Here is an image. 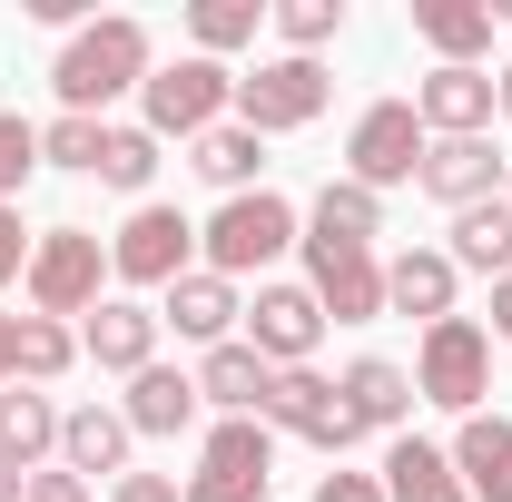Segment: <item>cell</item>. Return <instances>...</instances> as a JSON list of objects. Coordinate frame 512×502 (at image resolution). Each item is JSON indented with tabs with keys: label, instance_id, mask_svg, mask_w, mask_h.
<instances>
[{
	"label": "cell",
	"instance_id": "obj_1",
	"mask_svg": "<svg viewBox=\"0 0 512 502\" xmlns=\"http://www.w3.org/2000/svg\"><path fill=\"white\" fill-rule=\"evenodd\" d=\"M50 89H60V109H79V119H99L109 99H128V89H148V20H128V10H109V20L69 30V50L50 60Z\"/></svg>",
	"mask_w": 512,
	"mask_h": 502
},
{
	"label": "cell",
	"instance_id": "obj_2",
	"mask_svg": "<svg viewBox=\"0 0 512 502\" xmlns=\"http://www.w3.org/2000/svg\"><path fill=\"white\" fill-rule=\"evenodd\" d=\"M138 109H148V138H207V128H227V109H237V79H227V69L217 60H168V69H148V89H138Z\"/></svg>",
	"mask_w": 512,
	"mask_h": 502
},
{
	"label": "cell",
	"instance_id": "obj_3",
	"mask_svg": "<svg viewBox=\"0 0 512 502\" xmlns=\"http://www.w3.org/2000/svg\"><path fill=\"white\" fill-rule=\"evenodd\" d=\"M197 247H207V276H256V266H276V256L296 247V207L276 188H256V197H227L207 227H197Z\"/></svg>",
	"mask_w": 512,
	"mask_h": 502
},
{
	"label": "cell",
	"instance_id": "obj_4",
	"mask_svg": "<svg viewBox=\"0 0 512 502\" xmlns=\"http://www.w3.org/2000/svg\"><path fill=\"white\" fill-rule=\"evenodd\" d=\"M414 394H424V404H444V414H483V394H493V325H473V315L424 325Z\"/></svg>",
	"mask_w": 512,
	"mask_h": 502
},
{
	"label": "cell",
	"instance_id": "obj_5",
	"mask_svg": "<svg viewBox=\"0 0 512 502\" xmlns=\"http://www.w3.org/2000/svg\"><path fill=\"white\" fill-rule=\"evenodd\" d=\"M325 99H335V79H325L316 60H256L247 79H237V128H256V138H276V128H316Z\"/></svg>",
	"mask_w": 512,
	"mask_h": 502
},
{
	"label": "cell",
	"instance_id": "obj_6",
	"mask_svg": "<svg viewBox=\"0 0 512 502\" xmlns=\"http://www.w3.org/2000/svg\"><path fill=\"white\" fill-rule=\"evenodd\" d=\"M424 148H434V138L414 119V99H375V109L355 119V138H345V178L384 197V188H404V178L424 168Z\"/></svg>",
	"mask_w": 512,
	"mask_h": 502
},
{
	"label": "cell",
	"instance_id": "obj_7",
	"mask_svg": "<svg viewBox=\"0 0 512 502\" xmlns=\"http://www.w3.org/2000/svg\"><path fill=\"white\" fill-rule=\"evenodd\" d=\"M99 266H109V256H99L89 227H50V237L30 247V306L50 315V325H60V315H89L99 306Z\"/></svg>",
	"mask_w": 512,
	"mask_h": 502
},
{
	"label": "cell",
	"instance_id": "obj_8",
	"mask_svg": "<svg viewBox=\"0 0 512 502\" xmlns=\"http://www.w3.org/2000/svg\"><path fill=\"white\" fill-rule=\"evenodd\" d=\"M306 296H316L335 325H375L384 315V256L375 247H335V237H306Z\"/></svg>",
	"mask_w": 512,
	"mask_h": 502
},
{
	"label": "cell",
	"instance_id": "obj_9",
	"mask_svg": "<svg viewBox=\"0 0 512 502\" xmlns=\"http://www.w3.org/2000/svg\"><path fill=\"white\" fill-rule=\"evenodd\" d=\"M188 256H197V227L178 207H138L119 237H109V276H119V286H178Z\"/></svg>",
	"mask_w": 512,
	"mask_h": 502
},
{
	"label": "cell",
	"instance_id": "obj_10",
	"mask_svg": "<svg viewBox=\"0 0 512 502\" xmlns=\"http://www.w3.org/2000/svg\"><path fill=\"white\" fill-rule=\"evenodd\" d=\"M266 424L296 443H316V453H335L345 463V443H355V414H345V394L316 375V365H286V375L266 384Z\"/></svg>",
	"mask_w": 512,
	"mask_h": 502
},
{
	"label": "cell",
	"instance_id": "obj_11",
	"mask_svg": "<svg viewBox=\"0 0 512 502\" xmlns=\"http://www.w3.org/2000/svg\"><path fill=\"white\" fill-rule=\"evenodd\" d=\"M503 178H512V158H493V138H434L424 148V168H414V188L434 197V207H483V197H503Z\"/></svg>",
	"mask_w": 512,
	"mask_h": 502
},
{
	"label": "cell",
	"instance_id": "obj_12",
	"mask_svg": "<svg viewBox=\"0 0 512 502\" xmlns=\"http://www.w3.org/2000/svg\"><path fill=\"white\" fill-rule=\"evenodd\" d=\"M316 335H325V306L306 296V286H256V306H247V345L286 375V365H306L316 355Z\"/></svg>",
	"mask_w": 512,
	"mask_h": 502
},
{
	"label": "cell",
	"instance_id": "obj_13",
	"mask_svg": "<svg viewBox=\"0 0 512 502\" xmlns=\"http://www.w3.org/2000/svg\"><path fill=\"white\" fill-rule=\"evenodd\" d=\"M79 355L109 365V375H148V365H158V315L128 306V296H99L89 325H79Z\"/></svg>",
	"mask_w": 512,
	"mask_h": 502
},
{
	"label": "cell",
	"instance_id": "obj_14",
	"mask_svg": "<svg viewBox=\"0 0 512 502\" xmlns=\"http://www.w3.org/2000/svg\"><path fill=\"white\" fill-rule=\"evenodd\" d=\"M414 119H424V138H483L493 69H434V79H414Z\"/></svg>",
	"mask_w": 512,
	"mask_h": 502
},
{
	"label": "cell",
	"instance_id": "obj_15",
	"mask_svg": "<svg viewBox=\"0 0 512 502\" xmlns=\"http://www.w3.org/2000/svg\"><path fill=\"white\" fill-rule=\"evenodd\" d=\"M237 315H247V296H237L227 276H207V266H188V276L168 286V306H158V325H178L188 345H237Z\"/></svg>",
	"mask_w": 512,
	"mask_h": 502
},
{
	"label": "cell",
	"instance_id": "obj_16",
	"mask_svg": "<svg viewBox=\"0 0 512 502\" xmlns=\"http://www.w3.org/2000/svg\"><path fill=\"white\" fill-rule=\"evenodd\" d=\"M335 394H345L355 434H404V414H414V375L384 365V355H355V365L335 375Z\"/></svg>",
	"mask_w": 512,
	"mask_h": 502
},
{
	"label": "cell",
	"instance_id": "obj_17",
	"mask_svg": "<svg viewBox=\"0 0 512 502\" xmlns=\"http://www.w3.org/2000/svg\"><path fill=\"white\" fill-rule=\"evenodd\" d=\"M384 502H473L463 493V473H453V453L444 443H424V434H394V453H384Z\"/></svg>",
	"mask_w": 512,
	"mask_h": 502
},
{
	"label": "cell",
	"instance_id": "obj_18",
	"mask_svg": "<svg viewBox=\"0 0 512 502\" xmlns=\"http://www.w3.org/2000/svg\"><path fill=\"white\" fill-rule=\"evenodd\" d=\"M266 384H276V365L237 335V345H207V365H197V404H217V414H266Z\"/></svg>",
	"mask_w": 512,
	"mask_h": 502
},
{
	"label": "cell",
	"instance_id": "obj_19",
	"mask_svg": "<svg viewBox=\"0 0 512 502\" xmlns=\"http://www.w3.org/2000/svg\"><path fill=\"white\" fill-rule=\"evenodd\" d=\"M128 434H158V443H178L197 424V375H178V365H148V375H128Z\"/></svg>",
	"mask_w": 512,
	"mask_h": 502
},
{
	"label": "cell",
	"instance_id": "obj_20",
	"mask_svg": "<svg viewBox=\"0 0 512 502\" xmlns=\"http://www.w3.org/2000/svg\"><path fill=\"white\" fill-rule=\"evenodd\" d=\"M207 473L266 493V473H276V424H266V414H217V424H207Z\"/></svg>",
	"mask_w": 512,
	"mask_h": 502
},
{
	"label": "cell",
	"instance_id": "obj_21",
	"mask_svg": "<svg viewBox=\"0 0 512 502\" xmlns=\"http://www.w3.org/2000/svg\"><path fill=\"white\" fill-rule=\"evenodd\" d=\"M453 286H463V276H453L444 247H404L394 266H384V306H394V315H424V325H444V315H453Z\"/></svg>",
	"mask_w": 512,
	"mask_h": 502
},
{
	"label": "cell",
	"instance_id": "obj_22",
	"mask_svg": "<svg viewBox=\"0 0 512 502\" xmlns=\"http://www.w3.org/2000/svg\"><path fill=\"white\" fill-rule=\"evenodd\" d=\"M453 473H463V493H473V502H512V424H503V414H463V434H453Z\"/></svg>",
	"mask_w": 512,
	"mask_h": 502
},
{
	"label": "cell",
	"instance_id": "obj_23",
	"mask_svg": "<svg viewBox=\"0 0 512 502\" xmlns=\"http://www.w3.org/2000/svg\"><path fill=\"white\" fill-rule=\"evenodd\" d=\"M414 30L444 50V69H483V50H493V0H414Z\"/></svg>",
	"mask_w": 512,
	"mask_h": 502
},
{
	"label": "cell",
	"instance_id": "obj_24",
	"mask_svg": "<svg viewBox=\"0 0 512 502\" xmlns=\"http://www.w3.org/2000/svg\"><path fill=\"white\" fill-rule=\"evenodd\" d=\"M444 256H453V276H493V286H503V276H512V207H503V197L463 207Z\"/></svg>",
	"mask_w": 512,
	"mask_h": 502
},
{
	"label": "cell",
	"instance_id": "obj_25",
	"mask_svg": "<svg viewBox=\"0 0 512 502\" xmlns=\"http://www.w3.org/2000/svg\"><path fill=\"white\" fill-rule=\"evenodd\" d=\"M40 453H60V404L40 384H20V394H0V463L40 473Z\"/></svg>",
	"mask_w": 512,
	"mask_h": 502
},
{
	"label": "cell",
	"instance_id": "obj_26",
	"mask_svg": "<svg viewBox=\"0 0 512 502\" xmlns=\"http://www.w3.org/2000/svg\"><path fill=\"white\" fill-rule=\"evenodd\" d=\"M60 463L89 483V473H119L128 463V414H109V404H79V414H60Z\"/></svg>",
	"mask_w": 512,
	"mask_h": 502
},
{
	"label": "cell",
	"instance_id": "obj_27",
	"mask_svg": "<svg viewBox=\"0 0 512 502\" xmlns=\"http://www.w3.org/2000/svg\"><path fill=\"white\" fill-rule=\"evenodd\" d=\"M188 168L207 178V188H227V197H256V168H266V138L227 119V128H207V138L188 148Z\"/></svg>",
	"mask_w": 512,
	"mask_h": 502
},
{
	"label": "cell",
	"instance_id": "obj_28",
	"mask_svg": "<svg viewBox=\"0 0 512 502\" xmlns=\"http://www.w3.org/2000/svg\"><path fill=\"white\" fill-rule=\"evenodd\" d=\"M306 227H316V237H335V247H375V237H384V197L355 188V178H325L316 207H306Z\"/></svg>",
	"mask_w": 512,
	"mask_h": 502
},
{
	"label": "cell",
	"instance_id": "obj_29",
	"mask_svg": "<svg viewBox=\"0 0 512 502\" xmlns=\"http://www.w3.org/2000/svg\"><path fill=\"white\" fill-rule=\"evenodd\" d=\"M256 20H266V0H197V10H188L197 60H217V50H247V40H256Z\"/></svg>",
	"mask_w": 512,
	"mask_h": 502
},
{
	"label": "cell",
	"instance_id": "obj_30",
	"mask_svg": "<svg viewBox=\"0 0 512 502\" xmlns=\"http://www.w3.org/2000/svg\"><path fill=\"white\" fill-rule=\"evenodd\" d=\"M99 148H109V119L60 109V119L40 128V168H79V178H99Z\"/></svg>",
	"mask_w": 512,
	"mask_h": 502
},
{
	"label": "cell",
	"instance_id": "obj_31",
	"mask_svg": "<svg viewBox=\"0 0 512 502\" xmlns=\"http://www.w3.org/2000/svg\"><path fill=\"white\" fill-rule=\"evenodd\" d=\"M266 20L286 30V60H316L325 40H345V0H276Z\"/></svg>",
	"mask_w": 512,
	"mask_h": 502
},
{
	"label": "cell",
	"instance_id": "obj_32",
	"mask_svg": "<svg viewBox=\"0 0 512 502\" xmlns=\"http://www.w3.org/2000/svg\"><path fill=\"white\" fill-rule=\"evenodd\" d=\"M69 365H79V335L50 315H20V384H60Z\"/></svg>",
	"mask_w": 512,
	"mask_h": 502
},
{
	"label": "cell",
	"instance_id": "obj_33",
	"mask_svg": "<svg viewBox=\"0 0 512 502\" xmlns=\"http://www.w3.org/2000/svg\"><path fill=\"white\" fill-rule=\"evenodd\" d=\"M99 178L138 197L148 178H158V138H148V128H109V148H99Z\"/></svg>",
	"mask_w": 512,
	"mask_h": 502
},
{
	"label": "cell",
	"instance_id": "obj_34",
	"mask_svg": "<svg viewBox=\"0 0 512 502\" xmlns=\"http://www.w3.org/2000/svg\"><path fill=\"white\" fill-rule=\"evenodd\" d=\"M30 168H40V128L20 119V109H0V207L30 188Z\"/></svg>",
	"mask_w": 512,
	"mask_h": 502
},
{
	"label": "cell",
	"instance_id": "obj_35",
	"mask_svg": "<svg viewBox=\"0 0 512 502\" xmlns=\"http://www.w3.org/2000/svg\"><path fill=\"white\" fill-rule=\"evenodd\" d=\"M30 276V237H20V207H0V286Z\"/></svg>",
	"mask_w": 512,
	"mask_h": 502
},
{
	"label": "cell",
	"instance_id": "obj_36",
	"mask_svg": "<svg viewBox=\"0 0 512 502\" xmlns=\"http://www.w3.org/2000/svg\"><path fill=\"white\" fill-rule=\"evenodd\" d=\"M316 502H384V483H375V473H345V463H335V473L316 483Z\"/></svg>",
	"mask_w": 512,
	"mask_h": 502
},
{
	"label": "cell",
	"instance_id": "obj_37",
	"mask_svg": "<svg viewBox=\"0 0 512 502\" xmlns=\"http://www.w3.org/2000/svg\"><path fill=\"white\" fill-rule=\"evenodd\" d=\"M20 502H89V483L60 463V473H30V493H20Z\"/></svg>",
	"mask_w": 512,
	"mask_h": 502
},
{
	"label": "cell",
	"instance_id": "obj_38",
	"mask_svg": "<svg viewBox=\"0 0 512 502\" xmlns=\"http://www.w3.org/2000/svg\"><path fill=\"white\" fill-rule=\"evenodd\" d=\"M178 502H266V493H247V483H217V473H197V483H178Z\"/></svg>",
	"mask_w": 512,
	"mask_h": 502
},
{
	"label": "cell",
	"instance_id": "obj_39",
	"mask_svg": "<svg viewBox=\"0 0 512 502\" xmlns=\"http://www.w3.org/2000/svg\"><path fill=\"white\" fill-rule=\"evenodd\" d=\"M119 502H178L168 473H119Z\"/></svg>",
	"mask_w": 512,
	"mask_h": 502
},
{
	"label": "cell",
	"instance_id": "obj_40",
	"mask_svg": "<svg viewBox=\"0 0 512 502\" xmlns=\"http://www.w3.org/2000/svg\"><path fill=\"white\" fill-rule=\"evenodd\" d=\"M0 384H20V315H0Z\"/></svg>",
	"mask_w": 512,
	"mask_h": 502
},
{
	"label": "cell",
	"instance_id": "obj_41",
	"mask_svg": "<svg viewBox=\"0 0 512 502\" xmlns=\"http://www.w3.org/2000/svg\"><path fill=\"white\" fill-rule=\"evenodd\" d=\"M493 335H503V345H512V276H503V286H493Z\"/></svg>",
	"mask_w": 512,
	"mask_h": 502
},
{
	"label": "cell",
	"instance_id": "obj_42",
	"mask_svg": "<svg viewBox=\"0 0 512 502\" xmlns=\"http://www.w3.org/2000/svg\"><path fill=\"white\" fill-rule=\"evenodd\" d=\"M30 493V473H20V463H0V502H20Z\"/></svg>",
	"mask_w": 512,
	"mask_h": 502
},
{
	"label": "cell",
	"instance_id": "obj_43",
	"mask_svg": "<svg viewBox=\"0 0 512 502\" xmlns=\"http://www.w3.org/2000/svg\"><path fill=\"white\" fill-rule=\"evenodd\" d=\"M493 109H503V119H512V60L493 69Z\"/></svg>",
	"mask_w": 512,
	"mask_h": 502
},
{
	"label": "cell",
	"instance_id": "obj_44",
	"mask_svg": "<svg viewBox=\"0 0 512 502\" xmlns=\"http://www.w3.org/2000/svg\"><path fill=\"white\" fill-rule=\"evenodd\" d=\"M503 207H512V178H503Z\"/></svg>",
	"mask_w": 512,
	"mask_h": 502
}]
</instances>
